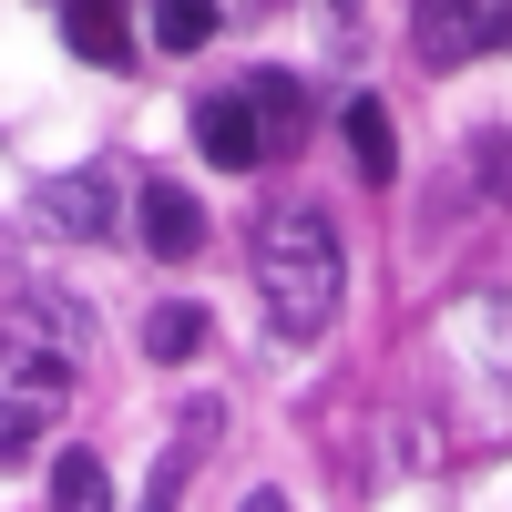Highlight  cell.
<instances>
[{
	"instance_id": "1",
	"label": "cell",
	"mask_w": 512,
	"mask_h": 512,
	"mask_svg": "<svg viewBox=\"0 0 512 512\" xmlns=\"http://www.w3.org/2000/svg\"><path fill=\"white\" fill-rule=\"evenodd\" d=\"M82 379V318L62 297H0V461H31L62 431Z\"/></svg>"
},
{
	"instance_id": "2",
	"label": "cell",
	"mask_w": 512,
	"mask_h": 512,
	"mask_svg": "<svg viewBox=\"0 0 512 512\" xmlns=\"http://www.w3.org/2000/svg\"><path fill=\"white\" fill-rule=\"evenodd\" d=\"M338 287H349V246H338L328 205H277L256 226V297H267V328L277 338H318L338 318Z\"/></svg>"
},
{
	"instance_id": "3",
	"label": "cell",
	"mask_w": 512,
	"mask_h": 512,
	"mask_svg": "<svg viewBox=\"0 0 512 512\" xmlns=\"http://www.w3.org/2000/svg\"><path fill=\"white\" fill-rule=\"evenodd\" d=\"M297 134H308V103H297L287 72H246V82H226V93L195 103V144H205V164H226V175L287 164Z\"/></svg>"
},
{
	"instance_id": "4",
	"label": "cell",
	"mask_w": 512,
	"mask_h": 512,
	"mask_svg": "<svg viewBox=\"0 0 512 512\" xmlns=\"http://www.w3.org/2000/svg\"><path fill=\"white\" fill-rule=\"evenodd\" d=\"M420 62H482L512 41V0H410Z\"/></svg>"
},
{
	"instance_id": "5",
	"label": "cell",
	"mask_w": 512,
	"mask_h": 512,
	"mask_svg": "<svg viewBox=\"0 0 512 512\" xmlns=\"http://www.w3.org/2000/svg\"><path fill=\"white\" fill-rule=\"evenodd\" d=\"M41 216H52L62 236H103V226L123 216V185L103 175V164H93V175H62L52 195H41Z\"/></svg>"
},
{
	"instance_id": "6",
	"label": "cell",
	"mask_w": 512,
	"mask_h": 512,
	"mask_svg": "<svg viewBox=\"0 0 512 512\" xmlns=\"http://www.w3.org/2000/svg\"><path fill=\"white\" fill-rule=\"evenodd\" d=\"M144 246L154 256H195L205 246V205L185 185H144Z\"/></svg>"
},
{
	"instance_id": "7",
	"label": "cell",
	"mask_w": 512,
	"mask_h": 512,
	"mask_svg": "<svg viewBox=\"0 0 512 512\" xmlns=\"http://www.w3.org/2000/svg\"><path fill=\"white\" fill-rule=\"evenodd\" d=\"M62 41L82 62H134V31H123V0H72L62 11Z\"/></svg>"
},
{
	"instance_id": "8",
	"label": "cell",
	"mask_w": 512,
	"mask_h": 512,
	"mask_svg": "<svg viewBox=\"0 0 512 512\" xmlns=\"http://www.w3.org/2000/svg\"><path fill=\"white\" fill-rule=\"evenodd\" d=\"M144 41H154V52H205V41H216V0H154Z\"/></svg>"
},
{
	"instance_id": "9",
	"label": "cell",
	"mask_w": 512,
	"mask_h": 512,
	"mask_svg": "<svg viewBox=\"0 0 512 512\" xmlns=\"http://www.w3.org/2000/svg\"><path fill=\"white\" fill-rule=\"evenodd\" d=\"M349 154H359V185H390V175H400V144H390V113H379L369 93L349 103Z\"/></svg>"
},
{
	"instance_id": "10",
	"label": "cell",
	"mask_w": 512,
	"mask_h": 512,
	"mask_svg": "<svg viewBox=\"0 0 512 512\" xmlns=\"http://www.w3.org/2000/svg\"><path fill=\"white\" fill-rule=\"evenodd\" d=\"M144 349H154V359H195V349H205V308H185V297H175V308H154V318H144Z\"/></svg>"
},
{
	"instance_id": "11",
	"label": "cell",
	"mask_w": 512,
	"mask_h": 512,
	"mask_svg": "<svg viewBox=\"0 0 512 512\" xmlns=\"http://www.w3.org/2000/svg\"><path fill=\"white\" fill-rule=\"evenodd\" d=\"M103 492H113V482H103L93 451H62V461H52V502H62V512H103Z\"/></svg>"
},
{
	"instance_id": "12",
	"label": "cell",
	"mask_w": 512,
	"mask_h": 512,
	"mask_svg": "<svg viewBox=\"0 0 512 512\" xmlns=\"http://www.w3.org/2000/svg\"><path fill=\"white\" fill-rule=\"evenodd\" d=\"M338 11H349V0H338Z\"/></svg>"
}]
</instances>
